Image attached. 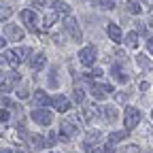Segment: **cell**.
Here are the masks:
<instances>
[{
    "label": "cell",
    "instance_id": "6da1fadb",
    "mask_svg": "<svg viewBox=\"0 0 153 153\" xmlns=\"http://www.w3.org/2000/svg\"><path fill=\"white\" fill-rule=\"evenodd\" d=\"M140 111L136 108V106H126V115H123V126H126V130L130 132V130H134L138 123H140Z\"/></svg>",
    "mask_w": 153,
    "mask_h": 153
},
{
    "label": "cell",
    "instance_id": "7a4b0ae2",
    "mask_svg": "<svg viewBox=\"0 0 153 153\" xmlns=\"http://www.w3.org/2000/svg\"><path fill=\"white\" fill-rule=\"evenodd\" d=\"M79 60H81V64H83V66H94V64H96V60H98V49H96L94 45L83 47V49L79 51Z\"/></svg>",
    "mask_w": 153,
    "mask_h": 153
},
{
    "label": "cell",
    "instance_id": "3957f363",
    "mask_svg": "<svg viewBox=\"0 0 153 153\" xmlns=\"http://www.w3.org/2000/svg\"><path fill=\"white\" fill-rule=\"evenodd\" d=\"M64 26H66V30H68V34L74 38L76 43L83 38V32H81V28H79V22H76V17H66V22H64Z\"/></svg>",
    "mask_w": 153,
    "mask_h": 153
},
{
    "label": "cell",
    "instance_id": "277c9868",
    "mask_svg": "<svg viewBox=\"0 0 153 153\" xmlns=\"http://www.w3.org/2000/svg\"><path fill=\"white\" fill-rule=\"evenodd\" d=\"M79 134V126H74L72 121H62L60 123V140H68Z\"/></svg>",
    "mask_w": 153,
    "mask_h": 153
},
{
    "label": "cell",
    "instance_id": "5b68a950",
    "mask_svg": "<svg viewBox=\"0 0 153 153\" xmlns=\"http://www.w3.org/2000/svg\"><path fill=\"white\" fill-rule=\"evenodd\" d=\"M17 81H19L17 72H2V70H0V89H2V91H9Z\"/></svg>",
    "mask_w": 153,
    "mask_h": 153
},
{
    "label": "cell",
    "instance_id": "8992f818",
    "mask_svg": "<svg viewBox=\"0 0 153 153\" xmlns=\"http://www.w3.org/2000/svg\"><path fill=\"white\" fill-rule=\"evenodd\" d=\"M32 119L38 123V126H51V113L47 108H34L32 111Z\"/></svg>",
    "mask_w": 153,
    "mask_h": 153
},
{
    "label": "cell",
    "instance_id": "52a82bcc",
    "mask_svg": "<svg viewBox=\"0 0 153 153\" xmlns=\"http://www.w3.org/2000/svg\"><path fill=\"white\" fill-rule=\"evenodd\" d=\"M108 94H113V87L111 85H102V83H94L91 85V96L96 100H104Z\"/></svg>",
    "mask_w": 153,
    "mask_h": 153
},
{
    "label": "cell",
    "instance_id": "ba28073f",
    "mask_svg": "<svg viewBox=\"0 0 153 153\" xmlns=\"http://www.w3.org/2000/svg\"><path fill=\"white\" fill-rule=\"evenodd\" d=\"M19 17H22V22L32 30V32H36V13L32 11V9H26V11H22L19 13Z\"/></svg>",
    "mask_w": 153,
    "mask_h": 153
},
{
    "label": "cell",
    "instance_id": "9c48e42d",
    "mask_svg": "<svg viewBox=\"0 0 153 153\" xmlns=\"http://www.w3.org/2000/svg\"><path fill=\"white\" fill-rule=\"evenodd\" d=\"M4 32H7L9 41H22V38H24V30L19 28V26H15V24H7L4 26Z\"/></svg>",
    "mask_w": 153,
    "mask_h": 153
},
{
    "label": "cell",
    "instance_id": "30bf717a",
    "mask_svg": "<svg viewBox=\"0 0 153 153\" xmlns=\"http://www.w3.org/2000/svg\"><path fill=\"white\" fill-rule=\"evenodd\" d=\"M106 34H108V38L113 43H121L123 41V32H121V28L117 24H108L106 26Z\"/></svg>",
    "mask_w": 153,
    "mask_h": 153
},
{
    "label": "cell",
    "instance_id": "8fae6325",
    "mask_svg": "<svg viewBox=\"0 0 153 153\" xmlns=\"http://www.w3.org/2000/svg\"><path fill=\"white\" fill-rule=\"evenodd\" d=\"M100 136H102V134H100L98 130H89V132L85 134V140H83V147H85V149H94L96 145H98Z\"/></svg>",
    "mask_w": 153,
    "mask_h": 153
},
{
    "label": "cell",
    "instance_id": "7c38bea8",
    "mask_svg": "<svg viewBox=\"0 0 153 153\" xmlns=\"http://www.w3.org/2000/svg\"><path fill=\"white\" fill-rule=\"evenodd\" d=\"M53 106L57 108V113H68L70 111V100L66 96H55L53 98Z\"/></svg>",
    "mask_w": 153,
    "mask_h": 153
},
{
    "label": "cell",
    "instance_id": "4fadbf2b",
    "mask_svg": "<svg viewBox=\"0 0 153 153\" xmlns=\"http://www.w3.org/2000/svg\"><path fill=\"white\" fill-rule=\"evenodd\" d=\"M111 74L115 76V81H119V83H128V81H130L128 70H126L123 66H113V68H111Z\"/></svg>",
    "mask_w": 153,
    "mask_h": 153
},
{
    "label": "cell",
    "instance_id": "5bb4252c",
    "mask_svg": "<svg viewBox=\"0 0 153 153\" xmlns=\"http://www.w3.org/2000/svg\"><path fill=\"white\" fill-rule=\"evenodd\" d=\"M45 64H47L45 53H34V55L30 57V68H32V70H41Z\"/></svg>",
    "mask_w": 153,
    "mask_h": 153
},
{
    "label": "cell",
    "instance_id": "9a60e30c",
    "mask_svg": "<svg viewBox=\"0 0 153 153\" xmlns=\"http://www.w3.org/2000/svg\"><path fill=\"white\" fill-rule=\"evenodd\" d=\"M34 100H36V104H41V106H49V104H53V100L49 98V96L45 94V91H34Z\"/></svg>",
    "mask_w": 153,
    "mask_h": 153
},
{
    "label": "cell",
    "instance_id": "2e32d148",
    "mask_svg": "<svg viewBox=\"0 0 153 153\" xmlns=\"http://www.w3.org/2000/svg\"><path fill=\"white\" fill-rule=\"evenodd\" d=\"M98 115H100V106H87V108H83V119H96V117H98Z\"/></svg>",
    "mask_w": 153,
    "mask_h": 153
},
{
    "label": "cell",
    "instance_id": "e0dca14e",
    "mask_svg": "<svg viewBox=\"0 0 153 153\" xmlns=\"http://www.w3.org/2000/svg\"><path fill=\"white\" fill-rule=\"evenodd\" d=\"M126 9H128V13H132V15H138V13L143 11V7H140L138 0H126Z\"/></svg>",
    "mask_w": 153,
    "mask_h": 153
},
{
    "label": "cell",
    "instance_id": "ac0fdd59",
    "mask_svg": "<svg viewBox=\"0 0 153 153\" xmlns=\"http://www.w3.org/2000/svg\"><path fill=\"white\" fill-rule=\"evenodd\" d=\"M100 113H102V117H104L106 121H115V119H117V111H115L113 106H102Z\"/></svg>",
    "mask_w": 153,
    "mask_h": 153
},
{
    "label": "cell",
    "instance_id": "d6986e66",
    "mask_svg": "<svg viewBox=\"0 0 153 153\" xmlns=\"http://www.w3.org/2000/svg\"><path fill=\"white\" fill-rule=\"evenodd\" d=\"M30 145L34 149H43V147H47V138L38 136V134H32V136H30Z\"/></svg>",
    "mask_w": 153,
    "mask_h": 153
},
{
    "label": "cell",
    "instance_id": "ffe728a7",
    "mask_svg": "<svg viewBox=\"0 0 153 153\" xmlns=\"http://www.w3.org/2000/svg\"><path fill=\"white\" fill-rule=\"evenodd\" d=\"M4 57H7V64H9V66H13V68H17V66H19V62H22V60H19V57H17L15 49L7 51V53H4Z\"/></svg>",
    "mask_w": 153,
    "mask_h": 153
},
{
    "label": "cell",
    "instance_id": "44dd1931",
    "mask_svg": "<svg viewBox=\"0 0 153 153\" xmlns=\"http://www.w3.org/2000/svg\"><path fill=\"white\" fill-rule=\"evenodd\" d=\"M126 45H128L130 49H136V47H138V34H136V32H128V34H126Z\"/></svg>",
    "mask_w": 153,
    "mask_h": 153
},
{
    "label": "cell",
    "instance_id": "7402d4cb",
    "mask_svg": "<svg viewBox=\"0 0 153 153\" xmlns=\"http://www.w3.org/2000/svg\"><path fill=\"white\" fill-rule=\"evenodd\" d=\"M126 136H128V130H119V132H113V134H108V143H111V145H115V143L123 140Z\"/></svg>",
    "mask_w": 153,
    "mask_h": 153
},
{
    "label": "cell",
    "instance_id": "603a6c76",
    "mask_svg": "<svg viewBox=\"0 0 153 153\" xmlns=\"http://www.w3.org/2000/svg\"><path fill=\"white\" fill-rule=\"evenodd\" d=\"M53 9H55L57 15H66V17H70V7H68L66 2H55Z\"/></svg>",
    "mask_w": 153,
    "mask_h": 153
},
{
    "label": "cell",
    "instance_id": "cb8c5ba5",
    "mask_svg": "<svg viewBox=\"0 0 153 153\" xmlns=\"http://www.w3.org/2000/svg\"><path fill=\"white\" fill-rule=\"evenodd\" d=\"M136 64H138L143 70H151V68H153V64L149 62V57H145L143 53H140V55H136Z\"/></svg>",
    "mask_w": 153,
    "mask_h": 153
},
{
    "label": "cell",
    "instance_id": "d4e9b609",
    "mask_svg": "<svg viewBox=\"0 0 153 153\" xmlns=\"http://www.w3.org/2000/svg\"><path fill=\"white\" fill-rule=\"evenodd\" d=\"M15 53H17V57H19V60L24 62V60H26V57H28L32 51H30V47H17V49H15Z\"/></svg>",
    "mask_w": 153,
    "mask_h": 153
},
{
    "label": "cell",
    "instance_id": "484cf974",
    "mask_svg": "<svg viewBox=\"0 0 153 153\" xmlns=\"http://www.w3.org/2000/svg\"><path fill=\"white\" fill-rule=\"evenodd\" d=\"M43 22H45V24H43L45 28H51V26L57 22V13H49V15H45V19H43Z\"/></svg>",
    "mask_w": 153,
    "mask_h": 153
},
{
    "label": "cell",
    "instance_id": "4316f807",
    "mask_svg": "<svg viewBox=\"0 0 153 153\" xmlns=\"http://www.w3.org/2000/svg\"><path fill=\"white\" fill-rule=\"evenodd\" d=\"M83 98H85L83 89H81V87H74V89H72V100H74V102H83Z\"/></svg>",
    "mask_w": 153,
    "mask_h": 153
},
{
    "label": "cell",
    "instance_id": "83f0119b",
    "mask_svg": "<svg viewBox=\"0 0 153 153\" xmlns=\"http://www.w3.org/2000/svg\"><path fill=\"white\" fill-rule=\"evenodd\" d=\"M11 15V9L7 7V4H2V2H0V19H7Z\"/></svg>",
    "mask_w": 153,
    "mask_h": 153
},
{
    "label": "cell",
    "instance_id": "f1b7e54d",
    "mask_svg": "<svg viewBox=\"0 0 153 153\" xmlns=\"http://www.w3.org/2000/svg\"><path fill=\"white\" fill-rule=\"evenodd\" d=\"M55 74H57V70H55V68H51V72H49V85H51V87H57V79H55Z\"/></svg>",
    "mask_w": 153,
    "mask_h": 153
},
{
    "label": "cell",
    "instance_id": "f546056e",
    "mask_svg": "<svg viewBox=\"0 0 153 153\" xmlns=\"http://www.w3.org/2000/svg\"><path fill=\"white\" fill-rule=\"evenodd\" d=\"M57 138H60V136H57V134H55V132H49V134H47V147H51V145H55V140H57Z\"/></svg>",
    "mask_w": 153,
    "mask_h": 153
},
{
    "label": "cell",
    "instance_id": "4dcf8cb0",
    "mask_svg": "<svg viewBox=\"0 0 153 153\" xmlns=\"http://www.w3.org/2000/svg\"><path fill=\"white\" fill-rule=\"evenodd\" d=\"M123 153H143V151H140V147H138V145H128Z\"/></svg>",
    "mask_w": 153,
    "mask_h": 153
},
{
    "label": "cell",
    "instance_id": "1f68e13d",
    "mask_svg": "<svg viewBox=\"0 0 153 153\" xmlns=\"http://www.w3.org/2000/svg\"><path fill=\"white\" fill-rule=\"evenodd\" d=\"M102 9H115V0H100Z\"/></svg>",
    "mask_w": 153,
    "mask_h": 153
},
{
    "label": "cell",
    "instance_id": "d6a6232c",
    "mask_svg": "<svg viewBox=\"0 0 153 153\" xmlns=\"http://www.w3.org/2000/svg\"><path fill=\"white\" fill-rule=\"evenodd\" d=\"M91 76H94V79H96V76H102V70L100 68H94L89 74H85V79H91Z\"/></svg>",
    "mask_w": 153,
    "mask_h": 153
},
{
    "label": "cell",
    "instance_id": "836d02e7",
    "mask_svg": "<svg viewBox=\"0 0 153 153\" xmlns=\"http://www.w3.org/2000/svg\"><path fill=\"white\" fill-rule=\"evenodd\" d=\"M9 117H11V113L7 108H0V121H9Z\"/></svg>",
    "mask_w": 153,
    "mask_h": 153
},
{
    "label": "cell",
    "instance_id": "e575fe53",
    "mask_svg": "<svg viewBox=\"0 0 153 153\" xmlns=\"http://www.w3.org/2000/svg\"><path fill=\"white\" fill-rule=\"evenodd\" d=\"M17 96H19V98H24V100H26V98H28V89H26V87H22V89L17 91Z\"/></svg>",
    "mask_w": 153,
    "mask_h": 153
},
{
    "label": "cell",
    "instance_id": "d590c367",
    "mask_svg": "<svg viewBox=\"0 0 153 153\" xmlns=\"http://www.w3.org/2000/svg\"><path fill=\"white\" fill-rule=\"evenodd\" d=\"M117 100H119V102H126V100H128V94H117Z\"/></svg>",
    "mask_w": 153,
    "mask_h": 153
},
{
    "label": "cell",
    "instance_id": "8d00e7d4",
    "mask_svg": "<svg viewBox=\"0 0 153 153\" xmlns=\"http://www.w3.org/2000/svg\"><path fill=\"white\" fill-rule=\"evenodd\" d=\"M38 2H41V7H43V4H55L57 0H38Z\"/></svg>",
    "mask_w": 153,
    "mask_h": 153
},
{
    "label": "cell",
    "instance_id": "74e56055",
    "mask_svg": "<svg viewBox=\"0 0 153 153\" xmlns=\"http://www.w3.org/2000/svg\"><path fill=\"white\" fill-rule=\"evenodd\" d=\"M147 49H149V51L153 53V36H151V38H149V41H147Z\"/></svg>",
    "mask_w": 153,
    "mask_h": 153
},
{
    "label": "cell",
    "instance_id": "f35d334b",
    "mask_svg": "<svg viewBox=\"0 0 153 153\" xmlns=\"http://www.w3.org/2000/svg\"><path fill=\"white\" fill-rule=\"evenodd\" d=\"M0 102H2V104H7V106H13V102H11L9 98H2V100H0ZM13 108H15V106H13Z\"/></svg>",
    "mask_w": 153,
    "mask_h": 153
},
{
    "label": "cell",
    "instance_id": "ab89813d",
    "mask_svg": "<svg viewBox=\"0 0 153 153\" xmlns=\"http://www.w3.org/2000/svg\"><path fill=\"white\" fill-rule=\"evenodd\" d=\"M145 89H149V83H147V81L140 83V91H145Z\"/></svg>",
    "mask_w": 153,
    "mask_h": 153
},
{
    "label": "cell",
    "instance_id": "60d3db41",
    "mask_svg": "<svg viewBox=\"0 0 153 153\" xmlns=\"http://www.w3.org/2000/svg\"><path fill=\"white\" fill-rule=\"evenodd\" d=\"M136 28H138V32H145L147 30V26H143V24H136Z\"/></svg>",
    "mask_w": 153,
    "mask_h": 153
},
{
    "label": "cell",
    "instance_id": "b9f144b4",
    "mask_svg": "<svg viewBox=\"0 0 153 153\" xmlns=\"http://www.w3.org/2000/svg\"><path fill=\"white\" fill-rule=\"evenodd\" d=\"M4 43H7V38H2V36H0V47H4Z\"/></svg>",
    "mask_w": 153,
    "mask_h": 153
},
{
    "label": "cell",
    "instance_id": "7bdbcfd3",
    "mask_svg": "<svg viewBox=\"0 0 153 153\" xmlns=\"http://www.w3.org/2000/svg\"><path fill=\"white\" fill-rule=\"evenodd\" d=\"M0 153H13L11 149H0Z\"/></svg>",
    "mask_w": 153,
    "mask_h": 153
},
{
    "label": "cell",
    "instance_id": "ee69618b",
    "mask_svg": "<svg viewBox=\"0 0 153 153\" xmlns=\"http://www.w3.org/2000/svg\"><path fill=\"white\" fill-rule=\"evenodd\" d=\"M17 153H26V151H24V149H17Z\"/></svg>",
    "mask_w": 153,
    "mask_h": 153
},
{
    "label": "cell",
    "instance_id": "f6af8a7d",
    "mask_svg": "<svg viewBox=\"0 0 153 153\" xmlns=\"http://www.w3.org/2000/svg\"><path fill=\"white\" fill-rule=\"evenodd\" d=\"M145 2H147V4H151V2H153V0H145Z\"/></svg>",
    "mask_w": 153,
    "mask_h": 153
}]
</instances>
